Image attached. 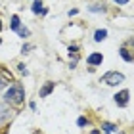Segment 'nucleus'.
Instances as JSON below:
<instances>
[{"mask_svg":"<svg viewBox=\"0 0 134 134\" xmlns=\"http://www.w3.org/2000/svg\"><path fill=\"white\" fill-rule=\"evenodd\" d=\"M15 109H12L10 105H6L4 102H0V125H8L12 123V119L15 117Z\"/></svg>","mask_w":134,"mask_h":134,"instance_id":"nucleus-3","label":"nucleus"},{"mask_svg":"<svg viewBox=\"0 0 134 134\" xmlns=\"http://www.w3.org/2000/svg\"><path fill=\"white\" fill-rule=\"evenodd\" d=\"M119 56L123 58L126 63H134V50H130V48H126V46H121V50H119Z\"/></svg>","mask_w":134,"mask_h":134,"instance_id":"nucleus-9","label":"nucleus"},{"mask_svg":"<svg viewBox=\"0 0 134 134\" xmlns=\"http://www.w3.org/2000/svg\"><path fill=\"white\" fill-rule=\"evenodd\" d=\"M19 27H21V19H19V15H17V14H14V15L10 17V31L15 33Z\"/></svg>","mask_w":134,"mask_h":134,"instance_id":"nucleus-11","label":"nucleus"},{"mask_svg":"<svg viewBox=\"0 0 134 134\" xmlns=\"http://www.w3.org/2000/svg\"><path fill=\"white\" fill-rule=\"evenodd\" d=\"M113 2H115V4H119V6H126V4L130 2V0H113Z\"/></svg>","mask_w":134,"mask_h":134,"instance_id":"nucleus-18","label":"nucleus"},{"mask_svg":"<svg viewBox=\"0 0 134 134\" xmlns=\"http://www.w3.org/2000/svg\"><path fill=\"white\" fill-rule=\"evenodd\" d=\"M86 63L92 67V69H94V67H98V65H102V63H103V54H102V52H92V54H88V56H86Z\"/></svg>","mask_w":134,"mask_h":134,"instance_id":"nucleus-5","label":"nucleus"},{"mask_svg":"<svg viewBox=\"0 0 134 134\" xmlns=\"http://www.w3.org/2000/svg\"><path fill=\"white\" fill-rule=\"evenodd\" d=\"M54 90H56V82H54V81H46L40 86V90H38V98H48Z\"/></svg>","mask_w":134,"mask_h":134,"instance_id":"nucleus-7","label":"nucleus"},{"mask_svg":"<svg viewBox=\"0 0 134 134\" xmlns=\"http://www.w3.org/2000/svg\"><path fill=\"white\" fill-rule=\"evenodd\" d=\"M2 27H4V23H2V15H0V31H2Z\"/></svg>","mask_w":134,"mask_h":134,"instance_id":"nucleus-22","label":"nucleus"},{"mask_svg":"<svg viewBox=\"0 0 134 134\" xmlns=\"http://www.w3.org/2000/svg\"><path fill=\"white\" fill-rule=\"evenodd\" d=\"M15 71L19 73L21 77H29V69H27V65H25V63H21V62H19V63H15Z\"/></svg>","mask_w":134,"mask_h":134,"instance_id":"nucleus-14","label":"nucleus"},{"mask_svg":"<svg viewBox=\"0 0 134 134\" xmlns=\"http://www.w3.org/2000/svg\"><path fill=\"white\" fill-rule=\"evenodd\" d=\"M100 130H102V134H117L119 126L115 123H109V121H102L100 123Z\"/></svg>","mask_w":134,"mask_h":134,"instance_id":"nucleus-8","label":"nucleus"},{"mask_svg":"<svg viewBox=\"0 0 134 134\" xmlns=\"http://www.w3.org/2000/svg\"><path fill=\"white\" fill-rule=\"evenodd\" d=\"M100 82L105 84V86H119V84L125 82V75L121 71H107L105 75H102Z\"/></svg>","mask_w":134,"mask_h":134,"instance_id":"nucleus-2","label":"nucleus"},{"mask_svg":"<svg viewBox=\"0 0 134 134\" xmlns=\"http://www.w3.org/2000/svg\"><path fill=\"white\" fill-rule=\"evenodd\" d=\"M0 44H2V38H0Z\"/></svg>","mask_w":134,"mask_h":134,"instance_id":"nucleus-23","label":"nucleus"},{"mask_svg":"<svg viewBox=\"0 0 134 134\" xmlns=\"http://www.w3.org/2000/svg\"><path fill=\"white\" fill-rule=\"evenodd\" d=\"M90 134H102V130H100V129H96V130H92Z\"/></svg>","mask_w":134,"mask_h":134,"instance_id":"nucleus-21","label":"nucleus"},{"mask_svg":"<svg viewBox=\"0 0 134 134\" xmlns=\"http://www.w3.org/2000/svg\"><path fill=\"white\" fill-rule=\"evenodd\" d=\"M113 102H115V105L117 107H126L129 105V102H130V90H121V92H117L113 96Z\"/></svg>","mask_w":134,"mask_h":134,"instance_id":"nucleus-4","label":"nucleus"},{"mask_svg":"<svg viewBox=\"0 0 134 134\" xmlns=\"http://www.w3.org/2000/svg\"><path fill=\"white\" fill-rule=\"evenodd\" d=\"M88 12H92V14H107V6L105 4H92V6H88Z\"/></svg>","mask_w":134,"mask_h":134,"instance_id":"nucleus-10","label":"nucleus"},{"mask_svg":"<svg viewBox=\"0 0 134 134\" xmlns=\"http://www.w3.org/2000/svg\"><path fill=\"white\" fill-rule=\"evenodd\" d=\"M29 107H31V111H36V102H29Z\"/></svg>","mask_w":134,"mask_h":134,"instance_id":"nucleus-20","label":"nucleus"},{"mask_svg":"<svg viewBox=\"0 0 134 134\" xmlns=\"http://www.w3.org/2000/svg\"><path fill=\"white\" fill-rule=\"evenodd\" d=\"M77 14H79V10H77V8H73V10L67 12V15H69V17H71V15H77Z\"/></svg>","mask_w":134,"mask_h":134,"instance_id":"nucleus-19","label":"nucleus"},{"mask_svg":"<svg viewBox=\"0 0 134 134\" xmlns=\"http://www.w3.org/2000/svg\"><path fill=\"white\" fill-rule=\"evenodd\" d=\"M10 132V123L8 125H2V126H0V134H8Z\"/></svg>","mask_w":134,"mask_h":134,"instance_id":"nucleus-17","label":"nucleus"},{"mask_svg":"<svg viewBox=\"0 0 134 134\" xmlns=\"http://www.w3.org/2000/svg\"><path fill=\"white\" fill-rule=\"evenodd\" d=\"M77 125H79V129H84V126L90 125V119L86 117V115H81V117L77 119Z\"/></svg>","mask_w":134,"mask_h":134,"instance_id":"nucleus-15","label":"nucleus"},{"mask_svg":"<svg viewBox=\"0 0 134 134\" xmlns=\"http://www.w3.org/2000/svg\"><path fill=\"white\" fill-rule=\"evenodd\" d=\"M107 38V29H96L94 31V42H103Z\"/></svg>","mask_w":134,"mask_h":134,"instance_id":"nucleus-12","label":"nucleus"},{"mask_svg":"<svg viewBox=\"0 0 134 134\" xmlns=\"http://www.w3.org/2000/svg\"><path fill=\"white\" fill-rule=\"evenodd\" d=\"M31 12L35 15H38V17H44L48 14V8L44 4H42V0H33V4H31Z\"/></svg>","mask_w":134,"mask_h":134,"instance_id":"nucleus-6","label":"nucleus"},{"mask_svg":"<svg viewBox=\"0 0 134 134\" xmlns=\"http://www.w3.org/2000/svg\"><path fill=\"white\" fill-rule=\"evenodd\" d=\"M25 98H27L25 86H23V82H19V81H14L2 92V102L6 105H10L12 109H15V111H19V109L25 105Z\"/></svg>","mask_w":134,"mask_h":134,"instance_id":"nucleus-1","label":"nucleus"},{"mask_svg":"<svg viewBox=\"0 0 134 134\" xmlns=\"http://www.w3.org/2000/svg\"><path fill=\"white\" fill-rule=\"evenodd\" d=\"M35 48V44H29V42H23V46H21V56H27V54H31V50Z\"/></svg>","mask_w":134,"mask_h":134,"instance_id":"nucleus-16","label":"nucleus"},{"mask_svg":"<svg viewBox=\"0 0 134 134\" xmlns=\"http://www.w3.org/2000/svg\"><path fill=\"white\" fill-rule=\"evenodd\" d=\"M15 33H17V36H19V38H23V40H27L29 36H31V29H29V27H25V25H23V23H21V27L17 29Z\"/></svg>","mask_w":134,"mask_h":134,"instance_id":"nucleus-13","label":"nucleus"}]
</instances>
